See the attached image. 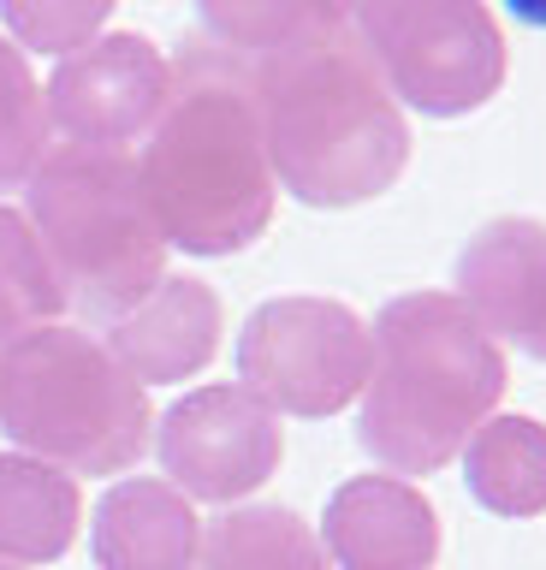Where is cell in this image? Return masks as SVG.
<instances>
[{
	"mask_svg": "<svg viewBox=\"0 0 546 570\" xmlns=\"http://www.w3.org/2000/svg\"><path fill=\"white\" fill-rule=\"evenodd\" d=\"M250 96L274 185L309 208H357L410 160V125L350 24L250 60Z\"/></svg>",
	"mask_w": 546,
	"mask_h": 570,
	"instance_id": "1",
	"label": "cell"
},
{
	"mask_svg": "<svg viewBox=\"0 0 546 570\" xmlns=\"http://www.w3.org/2000/svg\"><path fill=\"white\" fill-rule=\"evenodd\" d=\"M149 214L190 256L250 249L274 220V167L261 149L250 66L220 48H185L149 142L137 155Z\"/></svg>",
	"mask_w": 546,
	"mask_h": 570,
	"instance_id": "2",
	"label": "cell"
},
{
	"mask_svg": "<svg viewBox=\"0 0 546 570\" xmlns=\"http://www.w3.org/2000/svg\"><path fill=\"white\" fill-rule=\"evenodd\" d=\"M357 445L393 475H434L505 399V351L457 292H404L368 327Z\"/></svg>",
	"mask_w": 546,
	"mask_h": 570,
	"instance_id": "3",
	"label": "cell"
},
{
	"mask_svg": "<svg viewBox=\"0 0 546 570\" xmlns=\"http://www.w3.org/2000/svg\"><path fill=\"white\" fill-rule=\"evenodd\" d=\"M24 220L54 262L66 303L90 321L113 327L167 279V238L149 214L131 149L48 142L24 178Z\"/></svg>",
	"mask_w": 546,
	"mask_h": 570,
	"instance_id": "4",
	"label": "cell"
},
{
	"mask_svg": "<svg viewBox=\"0 0 546 570\" xmlns=\"http://www.w3.org/2000/svg\"><path fill=\"white\" fill-rule=\"evenodd\" d=\"M149 392L78 327H37L0 351V434L66 475H119L149 452Z\"/></svg>",
	"mask_w": 546,
	"mask_h": 570,
	"instance_id": "5",
	"label": "cell"
},
{
	"mask_svg": "<svg viewBox=\"0 0 546 570\" xmlns=\"http://www.w3.org/2000/svg\"><path fill=\"white\" fill-rule=\"evenodd\" d=\"M357 42L393 101L428 119L475 114L505 83V36L487 0H357Z\"/></svg>",
	"mask_w": 546,
	"mask_h": 570,
	"instance_id": "6",
	"label": "cell"
},
{
	"mask_svg": "<svg viewBox=\"0 0 546 570\" xmlns=\"http://www.w3.org/2000/svg\"><path fill=\"white\" fill-rule=\"evenodd\" d=\"M238 381L274 416H332L368 381V321L339 297H268L238 333Z\"/></svg>",
	"mask_w": 546,
	"mask_h": 570,
	"instance_id": "7",
	"label": "cell"
},
{
	"mask_svg": "<svg viewBox=\"0 0 546 570\" xmlns=\"http://www.w3.org/2000/svg\"><path fill=\"white\" fill-rule=\"evenodd\" d=\"M155 452L172 488L202 505H232L274 481L286 434L250 386H197L155 428Z\"/></svg>",
	"mask_w": 546,
	"mask_h": 570,
	"instance_id": "8",
	"label": "cell"
},
{
	"mask_svg": "<svg viewBox=\"0 0 546 570\" xmlns=\"http://www.w3.org/2000/svg\"><path fill=\"white\" fill-rule=\"evenodd\" d=\"M167 89L172 60L149 36H96L90 48L66 53L54 66V83L42 89L48 131H60L66 142H90V149H126L161 119Z\"/></svg>",
	"mask_w": 546,
	"mask_h": 570,
	"instance_id": "9",
	"label": "cell"
},
{
	"mask_svg": "<svg viewBox=\"0 0 546 570\" xmlns=\"http://www.w3.org/2000/svg\"><path fill=\"white\" fill-rule=\"evenodd\" d=\"M457 297L493 338L546 363V220H487L457 249Z\"/></svg>",
	"mask_w": 546,
	"mask_h": 570,
	"instance_id": "10",
	"label": "cell"
},
{
	"mask_svg": "<svg viewBox=\"0 0 546 570\" xmlns=\"http://www.w3.org/2000/svg\"><path fill=\"white\" fill-rule=\"evenodd\" d=\"M321 547L339 570H434L439 511L404 475H350L327 499Z\"/></svg>",
	"mask_w": 546,
	"mask_h": 570,
	"instance_id": "11",
	"label": "cell"
},
{
	"mask_svg": "<svg viewBox=\"0 0 546 570\" xmlns=\"http://www.w3.org/2000/svg\"><path fill=\"white\" fill-rule=\"evenodd\" d=\"M108 351L131 381H190L220 351V297L190 274H167L137 309L108 327Z\"/></svg>",
	"mask_w": 546,
	"mask_h": 570,
	"instance_id": "12",
	"label": "cell"
},
{
	"mask_svg": "<svg viewBox=\"0 0 546 570\" xmlns=\"http://www.w3.org/2000/svg\"><path fill=\"white\" fill-rule=\"evenodd\" d=\"M90 547L101 570H197L202 523L172 481L131 475L101 493Z\"/></svg>",
	"mask_w": 546,
	"mask_h": 570,
	"instance_id": "13",
	"label": "cell"
},
{
	"mask_svg": "<svg viewBox=\"0 0 546 570\" xmlns=\"http://www.w3.org/2000/svg\"><path fill=\"white\" fill-rule=\"evenodd\" d=\"M78 481L42 458L0 452V564H54L78 541Z\"/></svg>",
	"mask_w": 546,
	"mask_h": 570,
	"instance_id": "14",
	"label": "cell"
},
{
	"mask_svg": "<svg viewBox=\"0 0 546 570\" xmlns=\"http://www.w3.org/2000/svg\"><path fill=\"white\" fill-rule=\"evenodd\" d=\"M464 488L493 517H540L546 511V422L487 416L464 440Z\"/></svg>",
	"mask_w": 546,
	"mask_h": 570,
	"instance_id": "15",
	"label": "cell"
},
{
	"mask_svg": "<svg viewBox=\"0 0 546 570\" xmlns=\"http://www.w3.org/2000/svg\"><path fill=\"white\" fill-rule=\"evenodd\" d=\"M197 570H327V547L286 505H238L202 529Z\"/></svg>",
	"mask_w": 546,
	"mask_h": 570,
	"instance_id": "16",
	"label": "cell"
},
{
	"mask_svg": "<svg viewBox=\"0 0 546 570\" xmlns=\"http://www.w3.org/2000/svg\"><path fill=\"white\" fill-rule=\"evenodd\" d=\"M350 12H357V0H197L202 42L244 66L268 60L315 30L350 24Z\"/></svg>",
	"mask_w": 546,
	"mask_h": 570,
	"instance_id": "17",
	"label": "cell"
},
{
	"mask_svg": "<svg viewBox=\"0 0 546 570\" xmlns=\"http://www.w3.org/2000/svg\"><path fill=\"white\" fill-rule=\"evenodd\" d=\"M60 309H66V285L48 262L42 238L30 232L19 208H0V351L37 327H54Z\"/></svg>",
	"mask_w": 546,
	"mask_h": 570,
	"instance_id": "18",
	"label": "cell"
},
{
	"mask_svg": "<svg viewBox=\"0 0 546 570\" xmlns=\"http://www.w3.org/2000/svg\"><path fill=\"white\" fill-rule=\"evenodd\" d=\"M48 101H42V83L30 71L24 48H12L0 36V190H19L37 160L48 155Z\"/></svg>",
	"mask_w": 546,
	"mask_h": 570,
	"instance_id": "19",
	"label": "cell"
},
{
	"mask_svg": "<svg viewBox=\"0 0 546 570\" xmlns=\"http://www.w3.org/2000/svg\"><path fill=\"white\" fill-rule=\"evenodd\" d=\"M119 0H0V18L7 30L19 36V48H37V53H78L90 48L101 24L113 18Z\"/></svg>",
	"mask_w": 546,
	"mask_h": 570,
	"instance_id": "20",
	"label": "cell"
},
{
	"mask_svg": "<svg viewBox=\"0 0 546 570\" xmlns=\"http://www.w3.org/2000/svg\"><path fill=\"white\" fill-rule=\"evenodd\" d=\"M505 12L528 30H546V0H505Z\"/></svg>",
	"mask_w": 546,
	"mask_h": 570,
	"instance_id": "21",
	"label": "cell"
},
{
	"mask_svg": "<svg viewBox=\"0 0 546 570\" xmlns=\"http://www.w3.org/2000/svg\"><path fill=\"white\" fill-rule=\"evenodd\" d=\"M0 570H19V564H0Z\"/></svg>",
	"mask_w": 546,
	"mask_h": 570,
	"instance_id": "22",
	"label": "cell"
}]
</instances>
